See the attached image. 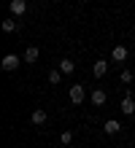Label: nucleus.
Instances as JSON below:
<instances>
[{
	"label": "nucleus",
	"instance_id": "nucleus-1",
	"mask_svg": "<svg viewBox=\"0 0 135 148\" xmlns=\"http://www.w3.org/2000/svg\"><path fill=\"white\" fill-rule=\"evenodd\" d=\"M84 97H87V92H84V86H81V84L70 86V102H73V105H81Z\"/></svg>",
	"mask_w": 135,
	"mask_h": 148
},
{
	"label": "nucleus",
	"instance_id": "nucleus-7",
	"mask_svg": "<svg viewBox=\"0 0 135 148\" xmlns=\"http://www.w3.org/2000/svg\"><path fill=\"white\" fill-rule=\"evenodd\" d=\"M92 73H95V78H103L108 73V62H105V59H97L95 67H92Z\"/></svg>",
	"mask_w": 135,
	"mask_h": 148
},
{
	"label": "nucleus",
	"instance_id": "nucleus-14",
	"mask_svg": "<svg viewBox=\"0 0 135 148\" xmlns=\"http://www.w3.org/2000/svg\"><path fill=\"white\" fill-rule=\"evenodd\" d=\"M60 75H65L62 70H51L49 73V84H60Z\"/></svg>",
	"mask_w": 135,
	"mask_h": 148
},
{
	"label": "nucleus",
	"instance_id": "nucleus-4",
	"mask_svg": "<svg viewBox=\"0 0 135 148\" xmlns=\"http://www.w3.org/2000/svg\"><path fill=\"white\" fill-rule=\"evenodd\" d=\"M46 110H43V108H38V110H33V116H30V121H33V124L35 127H43V124H46Z\"/></svg>",
	"mask_w": 135,
	"mask_h": 148
},
{
	"label": "nucleus",
	"instance_id": "nucleus-15",
	"mask_svg": "<svg viewBox=\"0 0 135 148\" xmlns=\"http://www.w3.org/2000/svg\"><path fill=\"white\" fill-rule=\"evenodd\" d=\"M122 84H132V73L127 70V67L122 70Z\"/></svg>",
	"mask_w": 135,
	"mask_h": 148
},
{
	"label": "nucleus",
	"instance_id": "nucleus-8",
	"mask_svg": "<svg viewBox=\"0 0 135 148\" xmlns=\"http://www.w3.org/2000/svg\"><path fill=\"white\" fill-rule=\"evenodd\" d=\"M119 129H122V127H119V121H116V119H108L105 124H103V132H105V135H116Z\"/></svg>",
	"mask_w": 135,
	"mask_h": 148
},
{
	"label": "nucleus",
	"instance_id": "nucleus-9",
	"mask_svg": "<svg viewBox=\"0 0 135 148\" xmlns=\"http://www.w3.org/2000/svg\"><path fill=\"white\" fill-rule=\"evenodd\" d=\"M105 100H108V94L103 89H95L92 92V105H105Z\"/></svg>",
	"mask_w": 135,
	"mask_h": 148
},
{
	"label": "nucleus",
	"instance_id": "nucleus-6",
	"mask_svg": "<svg viewBox=\"0 0 135 148\" xmlns=\"http://www.w3.org/2000/svg\"><path fill=\"white\" fill-rule=\"evenodd\" d=\"M122 113L124 116H132L135 113V100L130 97V94H124V100H122Z\"/></svg>",
	"mask_w": 135,
	"mask_h": 148
},
{
	"label": "nucleus",
	"instance_id": "nucleus-13",
	"mask_svg": "<svg viewBox=\"0 0 135 148\" xmlns=\"http://www.w3.org/2000/svg\"><path fill=\"white\" fill-rule=\"evenodd\" d=\"M60 143L62 145H70V143H73V132H62L60 135Z\"/></svg>",
	"mask_w": 135,
	"mask_h": 148
},
{
	"label": "nucleus",
	"instance_id": "nucleus-11",
	"mask_svg": "<svg viewBox=\"0 0 135 148\" xmlns=\"http://www.w3.org/2000/svg\"><path fill=\"white\" fill-rule=\"evenodd\" d=\"M60 70L65 73V75H70L76 70V65H73V59H60Z\"/></svg>",
	"mask_w": 135,
	"mask_h": 148
},
{
	"label": "nucleus",
	"instance_id": "nucleus-2",
	"mask_svg": "<svg viewBox=\"0 0 135 148\" xmlns=\"http://www.w3.org/2000/svg\"><path fill=\"white\" fill-rule=\"evenodd\" d=\"M16 67H19V57H16V54H6L3 57V70L11 73V70H16Z\"/></svg>",
	"mask_w": 135,
	"mask_h": 148
},
{
	"label": "nucleus",
	"instance_id": "nucleus-12",
	"mask_svg": "<svg viewBox=\"0 0 135 148\" xmlns=\"http://www.w3.org/2000/svg\"><path fill=\"white\" fill-rule=\"evenodd\" d=\"M3 30H6V32H14V30H19V22H14V19H6V22H3Z\"/></svg>",
	"mask_w": 135,
	"mask_h": 148
},
{
	"label": "nucleus",
	"instance_id": "nucleus-3",
	"mask_svg": "<svg viewBox=\"0 0 135 148\" xmlns=\"http://www.w3.org/2000/svg\"><path fill=\"white\" fill-rule=\"evenodd\" d=\"M111 57H114V62H124V59L130 57V51H127V46H114Z\"/></svg>",
	"mask_w": 135,
	"mask_h": 148
},
{
	"label": "nucleus",
	"instance_id": "nucleus-5",
	"mask_svg": "<svg viewBox=\"0 0 135 148\" xmlns=\"http://www.w3.org/2000/svg\"><path fill=\"white\" fill-rule=\"evenodd\" d=\"M8 8H11L14 16H22V14L27 11V3H24V0H11V3H8Z\"/></svg>",
	"mask_w": 135,
	"mask_h": 148
},
{
	"label": "nucleus",
	"instance_id": "nucleus-10",
	"mask_svg": "<svg viewBox=\"0 0 135 148\" xmlns=\"http://www.w3.org/2000/svg\"><path fill=\"white\" fill-rule=\"evenodd\" d=\"M24 62H30V65L38 62V46H30V49L24 51Z\"/></svg>",
	"mask_w": 135,
	"mask_h": 148
}]
</instances>
